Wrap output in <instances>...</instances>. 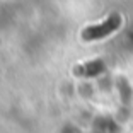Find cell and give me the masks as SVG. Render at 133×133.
<instances>
[{
    "instance_id": "1",
    "label": "cell",
    "mask_w": 133,
    "mask_h": 133,
    "mask_svg": "<svg viewBox=\"0 0 133 133\" xmlns=\"http://www.w3.org/2000/svg\"><path fill=\"white\" fill-rule=\"evenodd\" d=\"M119 24H121V19H119L118 16H113V17H109V19H106L102 24L87 28L85 31L82 32V36H84V39H87V41L102 39V38H106L108 34H111L113 31H116V29L119 28Z\"/></svg>"
}]
</instances>
